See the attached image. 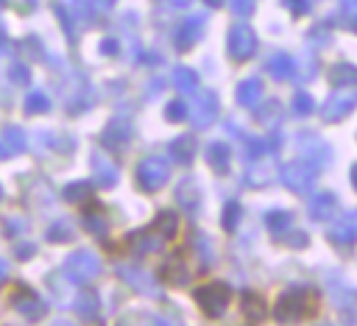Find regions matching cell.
Listing matches in <instances>:
<instances>
[{"label":"cell","mask_w":357,"mask_h":326,"mask_svg":"<svg viewBox=\"0 0 357 326\" xmlns=\"http://www.w3.org/2000/svg\"><path fill=\"white\" fill-rule=\"evenodd\" d=\"M22 145H25V137H22L20 128L3 131V137H0V159H3V156H11V153H17V150H22Z\"/></svg>","instance_id":"obj_2"},{"label":"cell","mask_w":357,"mask_h":326,"mask_svg":"<svg viewBox=\"0 0 357 326\" xmlns=\"http://www.w3.org/2000/svg\"><path fill=\"white\" fill-rule=\"evenodd\" d=\"M11 75H14V81H17V84H22V81H25V70H22V67H14V70H11Z\"/></svg>","instance_id":"obj_4"},{"label":"cell","mask_w":357,"mask_h":326,"mask_svg":"<svg viewBox=\"0 0 357 326\" xmlns=\"http://www.w3.org/2000/svg\"><path fill=\"white\" fill-rule=\"evenodd\" d=\"M3 45H6V39H3V33H0V50H3Z\"/></svg>","instance_id":"obj_6"},{"label":"cell","mask_w":357,"mask_h":326,"mask_svg":"<svg viewBox=\"0 0 357 326\" xmlns=\"http://www.w3.org/2000/svg\"><path fill=\"white\" fill-rule=\"evenodd\" d=\"M8 298H11V304H14V306H17L22 315H28V318H36V315H42V306L36 304L39 298H36L31 290H25V287H20V284H17V287L8 293Z\"/></svg>","instance_id":"obj_1"},{"label":"cell","mask_w":357,"mask_h":326,"mask_svg":"<svg viewBox=\"0 0 357 326\" xmlns=\"http://www.w3.org/2000/svg\"><path fill=\"white\" fill-rule=\"evenodd\" d=\"M0 195H3V192H0Z\"/></svg>","instance_id":"obj_7"},{"label":"cell","mask_w":357,"mask_h":326,"mask_svg":"<svg viewBox=\"0 0 357 326\" xmlns=\"http://www.w3.org/2000/svg\"><path fill=\"white\" fill-rule=\"evenodd\" d=\"M25 109L28 111H39V109H45V95H28V103H25Z\"/></svg>","instance_id":"obj_3"},{"label":"cell","mask_w":357,"mask_h":326,"mask_svg":"<svg viewBox=\"0 0 357 326\" xmlns=\"http://www.w3.org/2000/svg\"><path fill=\"white\" fill-rule=\"evenodd\" d=\"M0 279H6V262L0 259Z\"/></svg>","instance_id":"obj_5"}]
</instances>
